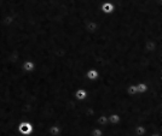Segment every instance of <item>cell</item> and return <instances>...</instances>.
<instances>
[{"label": "cell", "instance_id": "obj_1", "mask_svg": "<svg viewBox=\"0 0 162 136\" xmlns=\"http://www.w3.org/2000/svg\"><path fill=\"white\" fill-rule=\"evenodd\" d=\"M17 131L22 136H30L34 131V125L28 121H21L17 125Z\"/></svg>", "mask_w": 162, "mask_h": 136}, {"label": "cell", "instance_id": "obj_2", "mask_svg": "<svg viewBox=\"0 0 162 136\" xmlns=\"http://www.w3.org/2000/svg\"><path fill=\"white\" fill-rule=\"evenodd\" d=\"M99 11H102L105 15H111L115 11V5L111 1H104L99 6Z\"/></svg>", "mask_w": 162, "mask_h": 136}, {"label": "cell", "instance_id": "obj_3", "mask_svg": "<svg viewBox=\"0 0 162 136\" xmlns=\"http://www.w3.org/2000/svg\"><path fill=\"white\" fill-rule=\"evenodd\" d=\"M85 77L90 82L96 81V80L99 78V71H98L97 69H88L87 71H86V74H85Z\"/></svg>", "mask_w": 162, "mask_h": 136}, {"label": "cell", "instance_id": "obj_4", "mask_svg": "<svg viewBox=\"0 0 162 136\" xmlns=\"http://www.w3.org/2000/svg\"><path fill=\"white\" fill-rule=\"evenodd\" d=\"M22 69H23V71H24V72H33L34 70L36 69V64H35V62L29 60V59H28V60L23 62Z\"/></svg>", "mask_w": 162, "mask_h": 136}, {"label": "cell", "instance_id": "obj_5", "mask_svg": "<svg viewBox=\"0 0 162 136\" xmlns=\"http://www.w3.org/2000/svg\"><path fill=\"white\" fill-rule=\"evenodd\" d=\"M74 96L76 100H79V101H84V100L88 96V92L86 90L85 88H78L74 93Z\"/></svg>", "mask_w": 162, "mask_h": 136}, {"label": "cell", "instance_id": "obj_6", "mask_svg": "<svg viewBox=\"0 0 162 136\" xmlns=\"http://www.w3.org/2000/svg\"><path fill=\"white\" fill-rule=\"evenodd\" d=\"M136 88H137V93L138 94H144L149 90V86L145 83V82H139V83L136 84Z\"/></svg>", "mask_w": 162, "mask_h": 136}, {"label": "cell", "instance_id": "obj_7", "mask_svg": "<svg viewBox=\"0 0 162 136\" xmlns=\"http://www.w3.org/2000/svg\"><path fill=\"white\" fill-rule=\"evenodd\" d=\"M108 122L111 124V125H116V124H119L120 122H121V117L119 116V115H116V113H113V115H110L108 117Z\"/></svg>", "mask_w": 162, "mask_h": 136}, {"label": "cell", "instance_id": "obj_8", "mask_svg": "<svg viewBox=\"0 0 162 136\" xmlns=\"http://www.w3.org/2000/svg\"><path fill=\"white\" fill-rule=\"evenodd\" d=\"M49 133H50L51 136H57V135L61 133V127H58V125L49 127Z\"/></svg>", "mask_w": 162, "mask_h": 136}, {"label": "cell", "instance_id": "obj_9", "mask_svg": "<svg viewBox=\"0 0 162 136\" xmlns=\"http://www.w3.org/2000/svg\"><path fill=\"white\" fill-rule=\"evenodd\" d=\"M97 122L101 124V125H105L108 123V117L105 115H101L99 117H97Z\"/></svg>", "mask_w": 162, "mask_h": 136}, {"label": "cell", "instance_id": "obj_10", "mask_svg": "<svg viewBox=\"0 0 162 136\" xmlns=\"http://www.w3.org/2000/svg\"><path fill=\"white\" fill-rule=\"evenodd\" d=\"M92 135L93 136H103V131L99 129H95L93 131H92Z\"/></svg>", "mask_w": 162, "mask_h": 136}, {"label": "cell", "instance_id": "obj_11", "mask_svg": "<svg viewBox=\"0 0 162 136\" xmlns=\"http://www.w3.org/2000/svg\"><path fill=\"white\" fill-rule=\"evenodd\" d=\"M107 1H111V3H113V1H114V0H107Z\"/></svg>", "mask_w": 162, "mask_h": 136}, {"label": "cell", "instance_id": "obj_12", "mask_svg": "<svg viewBox=\"0 0 162 136\" xmlns=\"http://www.w3.org/2000/svg\"><path fill=\"white\" fill-rule=\"evenodd\" d=\"M153 136H160V135H153Z\"/></svg>", "mask_w": 162, "mask_h": 136}]
</instances>
